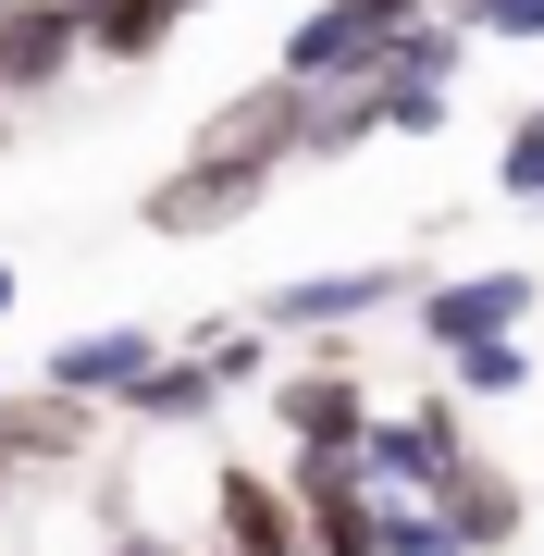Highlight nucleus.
Here are the masks:
<instances>
[{"label": "nucleus", "instance_id": "obj_7", "mask_svg": "<svg viewBox=\"0 0 544 556\" xmlns=\"http://www.w3.org/2000/svg\"><path fill=\"white\" fill-rule=\"evenodd\" d=\"M298 112H309L298 75H248L186 149H199V161H248V174H298Z\"/></svg>", "mask_w": 544, "mask_h": 556}, {"label": "nucleus", "instance_id": "obj_11", "mask_svg": "<svg viewBox=\"0 0 544 556\" xmlns=\"http://www.w3.org/2000/svg\"><path fill=\"white\" fill-rule=\"evenodd\" d=\"M162 358V334L149 321H87V334H62L38 358V383H62V396H87V408H124V383Z\"/></svg>", "mask_w": 544, "mask_h": 556}, {"label": "nucleus", "instance_id": "obj_9", "mask_svg": "<svg viewBox=\"0 0 544 556\" xmlns=\"http://www.w3.org/2000/svg\"><path fill=\"white\" fill-rule=\"evenodd\" d=\"M211 519H223V556H322L309 544V507L284 495L273 470H248V457L211 470Z\"/></svg>", "mask_w": 544, "mask_h": 556}, {"label": "nucleus", "instance_id": "obj_1", "mask_svg": "<svg viewBox=\"0 0 544 556\" xmlns=\"http://www.w3.org/2000/svg\"><path fill=\"white\" fill-rule=\"evenodd\" d=\"M421 298V273L408 260H346V273H298V285H261L248 298V321L284 346H309V334H371L383 309H408Z\"/></svg>", "mask_w": 544, "mask_h": 556}, {"label": "nucleus", "instance_id": "obj_24", "mask_svg": "<svg viewBox=\"0 0 544 556\" xmlns=\"http://www.w3.org/2000/svg\"><path fill=\"white\" fill-rule=\"evenodd\" d=\"M0 137H13V100H0Z\"/></svg>", "mask_w": 544, "mask_h": 556}, {"label": "nucleus", "instance_id": "obj_5", "mask_svg": "<svg viewBox=\"0 0 544 556\" xmlns=\"http://www.w3.org/2000/svg\"><path fill=\"white\" fill-rule=\"evenodd\" d=\"M261 199H273V174H248V161H199V149H186L174 174L137 199V223H149V236H174V248H199V236H236Z\"/></svg>", "mask_w": 544, "mask_h": 556}, {"label": "nucleus", "instance_id": "obj_18", "mask_svg": "<svg viewBox=\"0 0 544 556\" xmlns=\"http://www.w3.org/2000/svg\"><path fill=\"white\" fill-rule=\"evenodd\" d=\"M433 13H458L470 38H507V50H544V0H433Z\"/></svg>", "mask_w": 544, "mask_h": 556}, {"label": "nucleus", "instance_id": "obj_20", "mask_svg": "<svg viewBox=\"0 0 544 556\" xmlns=\"http://www.w3.org/2000/svg\"><path fill=\"white\" fill-rule=\"evenodd\" d=\"M100 556H199V544H186V532H149V519H124V532H112Z\"/></svg>", "mask_w": 544, "mask_h": 556}, {"label": "nucleus", "instance_id": "obj_16", "mask_svg": "<svg viewBox=\"0 0 544 556\" xmlns=\"http://www.w3.org/2000/svg\"><path fill=\"white\" fill-rule=\"evenodd\" d=\"M445 396H483V408L532 396V334H470V346H445Z\"/></svg>", "mask_w": 544, "mask_h": 556}, {"label": "nucleus", "instance_id": "obj_19", "mask_svg": "<svg viewBox=\"0 0 544 556\" xmlns=\"http://www.w3.org/2000/svg\"><path fill=\"white\" fill-rule=\"evenodd\" d=\"M445 87H383V137H445Z\"/></svg>", "mask_w": 544, "mask_h": 556}, {"label": "nucleus", "instance_id": "obj_4", "mask_svg": "<svg viewBox=\"0 0 544 556\" xmlns=\"http://www.w3.org/2000/svg\"><path fill=\"white\" fill-rule=\"evenodd\" d=\"M408 13H433V0H309V13L284 25L273 75H298V87H322V75H371V50L396 38Z\"/></svg>", "mask_w": 544, "mask_h": 556}, {"label": "nucleus", "instance_id": "obj_14", "mask_svg": "<svg viewBox=\"0 0 544 556\" xmlns=\"http://www.w3.org/2000/svg\"><path fill=\"white\" fill-rule=\"evenodd\" d=\"M458 62H470V25L458 13H408L396 38L371 50V87H445V100H458Z\"/></svg>", "mask_w": 544, "mask_h": 556}, {"label": "nucleus", "instance_id": "obj_10", "mask_svg": "<svg viewBox=\"0 0 544 556\" xmlns=\"http://www.w3.org/2000/svg\"><path fill=\"white\" fill-rule=\"evenodd\" d=\"M100 445V408L62 396V383H0V457L13 470H87Z\"/></svg>", "mask_w": 544, "mask_h": 556}, {"label": "nucleus", "instance_id": "obj_21", "mask_svg": "<svg viewBox=\"0 0 544 556\" xmlns=\"http://www.w3.org/2000/svg\"><path fill=\"white\" fill-rule=\"evenodd\" d=\"M13 298H25V273H13V260H0V321H13Z\"/></svg>", "mask_w": 544, "mask_h": 556}, {"label": "nucleus", "instance_id": "obj_12", "mask_svg": "<svg viewBox=\"0 0 544 556\" xmlns=\"http://www.w3.org/2000/svg\"><path fill=\"white\" fill-rule=\"evenodd\" d=\"M445 519H458V544H470V556H507V544H520V519H532V495L507 482V457L470 445L458 470H445Z\"/></svg>", "mask_w": 544, "mask_h": 556}, {"label": "nucleus", "instance_id": "obj_13", "mask_svg": "<svg viewBox=\"0 0 544 556\" xmlns=\"http://www.w3.org/2000/svg\"><path fill=\"white\" fill-rule=\"evenodd\" d=\"M383 137V87L371 75H322L309 87V112H298V161H359Z\"/></svg>", "mask_w": 544, "mask_h": 556}, {"label": "nucleus", "instance_id": "obj_2", "mask_svg": "<svg viewBox=\"0 0 544 556\" xmlns=\"http://www.w3.org/2000/svg\"><path fill=\"white\" fill-rule=\"evenodd\" d=\"M359 457V482L383 507H445V470L470 457V433H458V396H421V408H371V433L346 445Z\"/></svg>", "mask_w": 544, "mask_h": 556}, {"label": "nucleus", "instance_id": "obj_6", "mask_svg": "<svg viewBox=\"0 0 544 556\" xmlns=\"http://www.w3.org/2000/svg\"><path fill=\"white\" fill-rule=\"evenodd\" d=\"M87 62V0H0V100H62Z\"/></svg>", "mask_w": 544, "mask_h": 556}, {"label": "nucleus", "instance_id": "obj_22", "mask_svg": "<svg viewBox=\"0 0 544 556\" xmlns=\"http://www.w3.org/2000/svg\"><path fill=\"white\" fill-rule=\"evenodd\" d=\"M13 482H25V470H13V457H0V507H13Z\"/></svg>", "mask_w": 544, "mask_h": 556}, {"label": "nucleus", "instance_id": "obj_15", "mask_svg": "<svg viewBox=\"0 0 544 556\" xmlns=\"http://www.w3.org/2000/svg\"><path fill=\"white\" fill-rule=\"evenodd\" d=\"M211 408H223V371L199 346H162L137 383H124V420H162V433H174V420H211Z\"/></svg>", "mask_w": 544, "mask_h": 556}, {"label": "nucleus", "instance_id": "obj_8", "mask_svg": "<svg viewBox=\"0 0 544 556\" xmlns=\"http://www.w3.org/2000/svg\"><path fill=\"white\" fill-rule=\"evenodd\" d=\"M532 273H421V298H408V321H421V346H470V334H532Z\"/></svg>", "mask_w": 544, "mask_h": 556}, {"label": "nucleus", "instance_id": "obj_23", "mask_svg": "<svg viewBox=\"0 0 544 556\" xmlns=\"http://www.w3.org/2000/svg\"><path fill=\"white\" fill-rule=\"evenodd\" d=\"M162 13H174V25H186V13H211V0H162Z\"/></svg>", "mask_w": 544, "mask_h": 556}, {"label": "nucleus", "instance_id": "obj_3", "mask_svg": "<svg viewBox=\"0 0 544 556\" xmlns=\"http://www.w3.org/2000/svg\"><path fill=\"white\" fill-rule=\"evenodd\" d=\"M322 358H298V371H273V433L284 457H322V445H359L371 433V371L346 358V334H309Z\"/></svg>", "mask_w": 544, "mask_h": 556}, {"label": "nucleus", "instance_id": "obj_17", "mask_svg": "<svg viewBox=\"0 0 544 556\" xmlns=\"http://www.w3.org/2000/svg\"><path fill=\"white\" fill-rule=\"evenodd\" d=\"M495 186H507L520 211H544V100H532L520 124H507V149H495Z\"/></svg>", "mask_w": 544, "mask_h": 556}]
</instances>
